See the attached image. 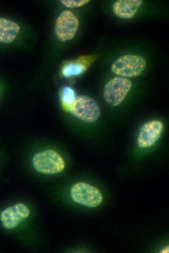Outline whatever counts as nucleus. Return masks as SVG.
Masks as SVG:
<instances>
[{"mask_svg": "<svg viewBox=\"0 0 169 253\" xmlns=\"http://www.w3.org/2000/svg\"><path fill=\"white\" fill-rule=\"evenodd\" d=\"M34 169L40 173L56 174L65 168V162L61 155L55 150L48 149L36 153L32 158Z\"/></svg>", "mask_w": 169, "mask_h": 253, "instance_id": "1", "label": "nucleus"}, {"mask_svg": "<svg viewBox=\"0 0 169 253\" xmlns=\"http://www.w3.org/2000/svg\"><path fill=\"white\" fill-rule=\"evenodd\" d=\"M70 195L74 202L88 208H96L103 201V196L100 190L84 181L74 184L71 187Z\"/></svg>", "mask_w": 169, "mask_h": 253, "instance_id": "2", "label": "nucleus"}, {"mask_svg": "<svg viewBox=\"0 0 169 253\" xmlns=\"http://www.w3.org/2000/svg\"><path fill=\"white\" fill-rule=\"evenodd\" d=\"M146 61L142 56L125 54L118 57L111 66L112 72L119 76L128 78L139 75L145 70Z\"/></svg>", "mask_w": 169, "mask_h": 253, "instance_id": "3", "label": "nucleus"}, {"mask_svg": "<svg viewBox=\"0 0 169 253\" xmlns=\"http://www.w3.org/2000/svg\"><path fill=\"white\" fill-rule=\"evenodd\" d=\"M132 87V82L128 78L114 77L107 81L104 86V99L110 107H117L124 100Z\"/></svg>", "mask_w": 169, "mask_h": 253, "instance_id": "4", "label": "nucleus"}, {"mask_svg": "<svg viewBox=\"0 0 169 253\" xmlns=\"http://www.w3.org/2000/svg\"><path fill=\"white\" fill-rule=\"evenodd\" d=\"M69 109L74 116L86 123L96 122L101 114L100 107L96 101L84 95L76 96Z\"/></svg>", "mask_w": 169, "mask_h": 253, "instance_id": "5", "label": "nucleus"}, {"mask_svg": "<svg viewBox=\"0 0 169 253\" xmlns=\"http://www.w3.org/2000/svg\"><path fill=\"white\" fill-rule=\"evenodd\" d=\"M79 26V21L77 17L69 10H64L56 20V36L62 42L70 40L75 36Z\"/></svg>", "mask_w": 169, "mask_h": 253, "instance_id": "6", "label": "nucleus"}, {"mask_svg": "<svg viewBox=\"0 0 169 253\" xmlns=\"http://www.w3.org/2000/svg\"><path fill=\"white\" fill-rule=\"evenodd\" d=\"M164 130V124L159 120H152L142 125L138 133L136 142L141 148H146L155 144Z\"/></svg>", "mask_w": 169, "mask_h": 253, "instance_id": "7", "label": "nucleus"}, {"mask_svg": "<svg viewBox=\"0 0 169 253\" xmlns=\"http://www.w3.org/2000/svg\"><path fill=\"white\" fill-rule=\"evenodd\" d=\"M30 213L29 208L23 203H17L7 207L0 213L1 225L6 229H13L28 218Z\"/></svg>", "mask_w": 169, "mask_h": 253, "instance_id": "8", "label": "nucleus"}, {"mask_svg": "<svg viewBox=\"0 0 169 253\" xmlns=\"http://www.w3.org/2000/svg\"><path fill=\"white\" fill-rule=\"evenodd\" d=\"M142 3V0H118L113 4L112 11L119 18L129 19L135 16Z\"/></svg>", "mask_w": 169, "mask_h": 253, "instance_id": "9", "label": "nucleus"}, {"mask_svg": "<svg viewBox=\"0 0 169 253\" xmlns=\"http://www.w3.org/2000/svg\"><path fill=\"white\" fill-rule=\"evenodd\" d=\"M20 30L16 22L0 17V43H9L14 41Z\"/></svg>", "mask_w": 169, "mask_h": 253, "instance_id": "10", "label": "nucleus"}, {"mask_svg": "<svg viewBox=\"0 0 169 253\" xmlns=\"http://www.w3.org/2000/svg\"><path fill=\"white\" fill-rule=\"evenodd\" d=\"M84 64L80 62H73L66 65L62 69L63 74L65 77L77 76L81 74L85 70Z\"/></svg>", "mask_w": 169, "mask_h": 253, "instance_id": "11", "label": "nucleus"}, {"mask_svg": "<svg viewBox=\"0 0 169 253\" xmlns=\"http://www.w3.org/2000/svg\"><path fill=\"white\" fill-rule=\"evenodd\" d=\"M62 98L63 103L69 108L76 98L74 90L69 87H64L62 91Z\"/></svg>", "mask_w": 169, "mask_h": 253, "instance_id": "12", "label": "nucleus"}, {"mask_svg": "<svg viewBox=\"0 0 169 253\" xmlns=\"http://www.w3.org/2000/svg\"><path fill=\"white\" fill-rule=\"evenodd\" d=\"M89 0H61L60 3L65 7L70 8H78L88 3Z\"/></svg>", "mask_w": 169, "mask_h": 253, "instance_id": "13", "label": "nucleus"}, {"mask_svg": "<svg viewBox=\"0 0 169 253\" xmlns=\"http://www.w3.org/2000/svg\"><path fill=\"white\" fill-rule=\"evenodd\" d=\"M169 246H166L165 247H164L163 249H162L160 251V253H168L169 252Z\"/></svg>", "mask_w": 169, "mask_h": 253, "instance_id": "14", "label": "nucleus"}]
</instances>
